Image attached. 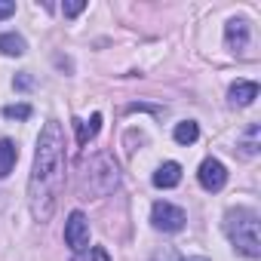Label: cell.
Segmentation results:
<instances>
[{
  "label": "cell",
  "instance_id": "cell-2",
  "mask_svg": "<svg viewBox=\"0 0 261 261\" xmlns=\"http://www.w3.org/2000/svg\"><path fill=\"white\" fill-rule=\"evenodd\" d=\"M224 233L233 243L237 252H243L246 258H261V224H258V212L237 206L224 212Z\"/></svg>",
  "mask_w": 261,
  "mask_h": 261
},
{
  "label": "cell",
  "instance_id": "cell-3",
  "mask_svg": "<svg viewBox=\"0 0 261 261\" xmlns=\"http://www.w3.org/2000/svg\"><path fill=\"white\" fill-rule=\"evenodd\" d=\"M117 185H120V169H117V163H114L108 154H95V157L86 163V169H83V181H80L83 197H86V200H89V197H108Z\"/></svg>",
  "mask_w": 261,
  "mask_h": 261
},
{
  "label": "cell",
  "instance_id": "cell-14",
  "mask_svg": "<svg viewBox=\"0 0 261 261\" xmlns=\"http://www.w3.org/2000/svg\"><path fill=\"white\" fill-rule=\"evenodd\" d=\"M172 136H175L178 145H194V142L200 139V126H197L194 120H185V123L175 126V133H172Z\"/></svg>",
  "mask_w": 261,
  "mask_h": 261
},
{
  "label": "cell",
  "instance_id": "cell-13",
  "mask_svg": "<svg viewBox=\"0 0 261 261\" xmlns=\"http://www.w3.org/2000/svg\"><path fill=\"white\" fill-rule=\"evenodd\" d=\"M25 49H28V43L22 34H16V31L0 34V53L4 56H25Z\"/></svg>",
  "mask_w": 261,
  "mask_h": 261
},
{
  "label": "cell",
  "instance_id": "cell-21",
  "mask_svg": "<svg viewBox=\"0 0 261 261\" xmlns=\"http://www.w3.org/2000/svg\"><path fill=\"white\" fill-rule=\"evenodd\" d=\"M181 261H209V258H200V255H197V258H181Z\"/></svg>",
  "mask_w": 261,
  "mask_h": 261
},
{
  "label": "cell",
  "instance_id": "cell-4",
  "mask_svg": "<svg viewBox=\"0 0 261 261\" xmlns=\"http://www.w3.org/2000/svg\"><path fill=\"white\" fill-rule=\"evenodd\" d=\"M185 221H188V215H185V209L175 206V203L157 200L154 209H151V224H154L157 230H163V233H178V230L185 227Z\"/></svg>",
  "mask_w": 261,
  "mask_h": 261
},
{
  "label": "cell",
  "instance_id": "cell-10",
  "mask_svg": "<svg viewBox=\"0 0 261 261\" xmlns=\"http://www.w3.org/2000/svg\"><path fill=\"white\" fill-rule=\"evenodd\" d=\"M16 160H19V148H16V142L0 139V178H7V175L16 169Z\"/></svg>",
  "mask_w": 261,
  "mask_h": 261
},
{
  "label": "cell",
  "instance_id": "cell-6",
  "mask_svg": "<svg viewBox=\"0 0 261 261\" xmlns=\"http://www.w3.org/2000/svg\"><path fill=\"white\" fill-rule=\"evenodd\" d=\"M197 178H200V188H203V191L215 194V191H221V188L227 185V169H224V163H221V160H215V157H206V160L200 163V172H197Z\"/></svg>",
  "mask_w": 261,
  "mask_h": 261
},
{
  "label": "cell",
  "instance_id": "cell-17",
  "mask_svg": "<svg viewBox=\"0 0 261 261\" xmlns=\"http://www.w3.org/2000/svg\"><path fill=\"white\" fill-rule=\"evenodd\" d=\"M86 10V4H83V0H71V4H62V13L68 16V19H74V16H80Z\"/></svg>",
  "mask_w": 261,
  "mask_h": 261
},
{
  "label": "cell",
  "instance_id": "cell-12",
  "mask_svg": "<svg viewBox=\"0 0 261 261\" xmlns=\"http://www.w3.org/2000/svg\"><path fill=\"white\" fill-rule=\"evenodd\" d=\"M74 126H77V145H89L101 129V114H92L89 120H77Z\"/></svg>",
  "mask_w": 261,
  "mask_h": 261
},
{
  "label": "cell",
  "instance_id": "cell-19",
  "mask_svg": "<svg viewBox=\"0 0 261 261\" xmlns=\"http://www.w3.org/2000/svg\"><path fill=\"white\" fill-rule=\"evenodd\" d=\"M92 261H111L108 249H105V246H92Z\"/></svg>",
  "mask_w": 261,
  "mask_h": 261
},
{
  "label": "cell",
  "instance_id": "cell-18",
  "mask_svg": "<svg viewBox=\"0 0 261 261\" xmlns=\"http://www.w3.org/2000/svg\"><path fill=\"white\" fill-rule=\"evenodd\" d=\"M16 13V4L13 0H0V19H10Z\"/></svg>",
  "mask_w": 261,
  "mask_h": 261
},
{
  "label": "cell",
  "instance_id": "cell-11",
  "mask_svg": "<svg viewBox=\"0 0 261 261\" xmlns=\"http://www.w3.org/2000/svg\"><path fill=\"white\" fill-rule=\"evenodd\" d=\"M178 181H181V166H178L175 160L163 163V166L154 172V185H157V188H175Z\"/></svg>",
  "mask_w": 261,
  "mask_h": 261
},
{
  "label": "cell",
  "instance_id": "cell-7",
  "mask_svg": "<svg viewBox=\"0 0 261 261\" xmlns=\"http://www.w3.org/2000/svg\"><path fill=\"white\" fill-rule=\"evenodd\" d=\"M224 43L233 49V53H243L249 46V25L243 19H230L224 25Z\"/></svg>",
  "mask_w": 261,
  "mask_h": 261
},
{
  "label": "cell",
  "instance_id": "cell-15",
  "mask_svg": "<svg viewBox=\"0 0 261 261\" xmlns=\"http://www.w3.org/2000/svg\"><path fill=\"white\" fill-rule=\"evenodd\" d=\"M4 117H10V120H28L31 117V105H7Z\"/></svg>",
  "mask_w": 261,
  "mask_h": 261
},
{
  "label": "cell",
  "instance_id": "cell-16",
  "mask_svg": "<svg viewBox=\"0 0 261 261\" xmlns=\"http://www.w3.org/2000/svg\"><path fill=\"white\" fill-rule=\"evenodd\" d=\"M151 261H181V255H178L172 246H163V249H157V252L151 255Z\"/></svg>",
  "mask_w": 261,
  "mask_h": 261
},
{
  "label": "cell",
  "instance_id": "cell-8",
  "mask_svg": "<svg viewBox=\"0 0 261 261\" xmlns=\"http://www.w3.org/2000/svg\"><path fill=\"white\" fill-rule=\"evenodd\" d=\"M227 98H230V105L246 108V105H252V101L258 98V83H255V80H237V83L227 89Z\"/></svg>",
  "mask_w": 261,
  "mask_h": 261
},
{
  "label": "cell",
  "instance_id": "cell-5",
  "mask_svg": "<svg viewBox=\"0 0 261 261\" xmlns=\"http://www.w3.org/2000/svg\"><path fill=\"white\" fill-rule=\"evenodd\" d=\"M65 243H68V249L74 255L89 249V221H86V215L80 209H74L68 215V221H65Z\"/></svg>",
  "mask_w": 261,
  "mask_h": 261
},
{
  "label": "cell",
  "instance_id": "cell-9",
  "mask_svg": "<svg viewBox=\"0 0 261 261\" xmlns=\"http://www.w3.org/2000/svg\"><path fill=\"white\" fill-rule=\"evenodd\" d=\"M237 148H240L243 157H258V148H261V126H258V123H252V126L246 129L243 139L237 142Z\"/></svg>",
  "mask_w": 261,
  "mask_h": 261
},
{
  "label": "cell",
  "instance_id": "cell-20",
  "mask_svg": "<svg viewBox=\"0 0 261 261\" xmlns=\"http://www.w3.org/2000/svg\"><path fill=\"white\" fill-rule=\"evenodd\" d=\"M16 86H19V89H31V77H28V74L16 77Z\"/></svg>",
  "mask_w": 261,
  "mask_h": 261
},
{
  "label": "cell",
  "instance_id": "cell-1",
  "mask_svg": "<svg viewBox=\"0 0 261 261\" xmlns=\"http://www.w3.org/2000/svg\"><path fill=\"white\" fill-rule=\"evenodd\" d=\"M62 188H65V133L59 120H46V126L37 136L34 166L28 178V206L34 221L46 224L56 215Z\"/></svg>",
  "mask_w": 261,
  "mask_h": 261
}]
</instances>
